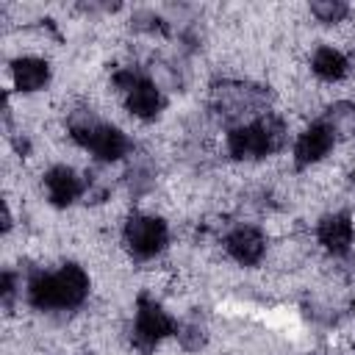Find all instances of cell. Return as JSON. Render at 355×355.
<instances>
[{"mask_svg":"<svg viewBox=\"0 0 355 355\" xmlns=\"http://www.w3.org/2000/svg\"><path fill=\"white\" fill-rule=\"evenodd\" d=\"M89 297V275L78 263H64L58 272H36L28 280V302L39 311L78 308Z\"/></svg>","mask_w":355,"mask_h":355,"instance_id":"6da1fadb","label":"cell"},{"mask_svg":"<svg viewBox=\"0 0 355 355\" xmlns=\"http://www.w3.org/2000/svg\"><path fill=\"white\" fill-rule=\"evenodd\" d=\"M227 153L236 161H258L277 153L286 144V122L277 114H261L255 122H244L227 130Z\"/></svg>","mask_w":355,"mask_h":355,"instance_id":"7a4b0ae2","label":"cell"},{"mask_svg":"<svg viewBox=\"0 0 355 355\" xmlns=\"http://www.w3.org/2000/svg\"><path fill=\"white\" fill-rule=\"evenodd\" d=\"M122 239H125V247L130 250L133 258H155L166 241H169V230H166V222L158 219V216H150V214H133L128 222H125V230H122Z\"/></svg>","mask_w":355,"mask_h":355,"instance_id":"3957f363","label":"cell"},{"mask_svg":"<svg viewBox=\"0 0 355 355\" xmlns=\"http://www.w3.org/2000/svg\"><path fill=\"white\" fill-rule=\"evenodd\" d=\"M178 330L175 319L150 297H139L136 302V322H133V341L144 349L161 344L166 336Z\"/></svg>","mask_w":355,"mask_h":355,"instance_id":"277c9868","label":"cell"},{"mask_svg":"<svg viewBox=\"0 0 355 355\" xmlns=\"http://www.w3.org/2000/svg\"><path fill=\"white\" fill-rule=\"evenodd\" d=\"M333 144H336V136L324 122L308 125L294 141V164H297V169H305V166H313V164L324 161L330 155Z\"/></svg>","mask_w":355,"mask_h":355,"instance_id":"5b68a950","label":"cell"},{"mask_svg":"<svg viewBox=\"0 0 355 355\" xmlns=\"http://www.w3.org/2000/svg\"><path fill=\"white\" fill-rule=\"evenodd\" d=\"M83 150H89L97 161H105V164H114V161H119L122 155H128V150H130V139L119 130V128H114V125H94L80 141H78Z\"/></svg>","mask_w":355,"mask_h":355,"instance_id":"8992f818","label":"cell"},{"mask_svg":"<svg viewBox=\"0 0 355 355\" xmlns=\"http://www.w3.org/2000/svg\"><path fill=\"white\" fill-rule=\"evenodd\" d=\"M225 250H227V255H230L236 263H241V266H255V263H261V258H263V252H266V239H263V233H261L258 227L241 225V227H236V230L227 233Z\"/></svg>","mask_w":355,"mask_h":355,"instance_id":"52a82bcc","label":"cell"},{"mask_svg":"<svg viewBox=\"0 0 355 355\" xmlns=\"http://www.w3.org/2000/svg\"><path fill=\"white\" fill-rule=\"evenodd\" d=\"M316 239L330 255H347L355 241V225L349 214H327L316 227Z\"/></svg>","mask_w":355,"mask_h":355,"instance_id":"ba28073f","label":"cell"},{"mask_svg":"<svg viewBox=\"0 0 355 355\" xmlns=\"http://www.w3.org/2000/svg\"><path fill=\"white\" fill-rule=\"evenodd\" d=\"M44 189H47V200L58 208H67L72 205L80 194H83V186H80V178L75 175V169L69 166H53L47 175H44Z\"/></svg>","mask_w":355,"mask_h":355,"instance_id":"9c48e42d","label":"cell"},{"mask_svg":"<svg viewBox=\"0 0 355 355\" xmlns=\"http://www.w3.org/2000/svg\"><path fill=\"white\" fill-rule=\"evenodd\" d=\"M125 105H128V111H130L136 119H155L158 111H161V105H164V97H161L158 83L141 78V80L125 94Z\"/></svg>","mask_w":355,"mask_h":355,"instance_id":"30bf717a","label":"cell"},{"mask_svg":"<svg viewBox=\"0 0 355 355\" xmlns=\"http://www.w3.org/2000/svg\"><path fill=\"white\" fill-rule=\"evenodd\" d=\"M11 78H14V86L17 92H39L47 80H50V67L44 58H36V55H22L14 61L11 67Z\"/></svg>","mask_w":355,"mask_h":355,"instance_id":"8fae6325","label":"cell"},{"mask_svg":"<svg viewBox=\"0 0 355 355\" xmlns=\"http://www.w3.org/2000/svg\"><path fill=\"white\" fill-rule=\"evenodd\" d=\"M311 69H313L316 78L333 83V80H341V78L349 72V61H347V55H344L341 50L324 44V47H319V50L313 53V58H311Z\"/></svg>","mask_w":355,"mask_h":355,"instance_id":"7c38bea8","label":"cell"},{"mask_svg":"<svg viewBox=\"0 0 355 355\" xmlns=\"http://www.w3.org/2000/svg\"><path fill=\"white\" fill-rule=\"evenodd\" d=\"M336 139H349L355 136V103L349 100H338L333 103L327 111H324V119H322Z\"/></svg>","mask_w":355,"mask_h":355,"instance_id":"4fadbf2b","label":"cell"},{"mask_svg":"<svg viewBox=\"0 0 355 355\" xmlns=\"http://www.w3.org/2000/svg\"><path fill=\"white\" fill-rule=\"evenodd\" d=\"M311 14L324 22V25H333V22H341L347 14H349V6L341 3V0H313L311 3Z\"/></svg>","mask_w":355,"mask_h":355,"instance_id":"5bb4252c","label":"cell"},{"mask_svg":"<svg viewBox=\"0 0 355 355\" xmlns=\"http://www.w3.org/2000/svg\"><path fill=\"white\" fill-rule=\"evenodd\" d=\"M175 336H178L180 347H183V349H189V352H197V349L205 344V333H202L200 322H186V324H178Z\"/></svg>","mask_w":355,"mask_h":355,"instance_id":"9a60e30c","label":"cell"},{"mask_svg":"<svg viewBox=\"0 0 355 355\" xmlns=\"http://www.w3.org/2000/svg\"><path fill=\"white\" fill-rule=\"evenodd\" d=\"M141 78H144V75H141L136 67H119V69H114L111 83H114L119 92H125V94H128V92H130V89H133V86H136Z\"/></svg>","mask_w":355,"mask_h":355,"instance_id":"2e32d148","label":"cell"},{"mask_svg":"<svg viewBox=\"0 0 355 355\" xmlns=\"http://www.w3.org/2000/svg\"><path fill=\"white\" fill-rule=\"evenodd\" d=\"M349 178H352V183H355V166H352V175H349Z\"/></svg>","mask_w":355,"mask_h":355,"instance_id":"e0dca14e","label":"cell"},{"mask_svg":"<svg viewBox=\"0 0 355 355\" xmlns=\"http://www.w3.org/2000/svg\"><path fill=\"white\" fill-rule=\"evenodd\" d=\"M352 308H355V302H352Z\"/></svg>","mask_w":355,"mask_h":355,"instance_id":"ac0fdd59","label":"cell"}]
</instances>
